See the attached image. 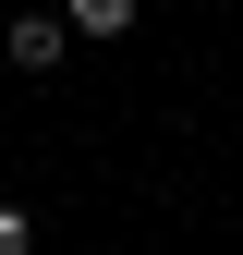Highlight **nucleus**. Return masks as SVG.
<instances>
[{
    "label": "nucleus",
    "instance_id": "3",
    "mask_svg": "<svg viewBox=\"0 0 243 255\" xmlns=\"http://www.w3.org/2000/svg\"><path fill=\"white\" fill-rule=\"evenodd\" d=\"M0 255H37V219L24 207H0Z\"/></svg>",
    "mask_w": 243,
    "mask_h": 255
},
{
    "label": "nucleus",
    "instance_id": "1",
    "mask_svg": "<svg viewBox=\"0 0 243 255\" xmlns=\"http://www.w3.org/2000/svg\"><path fill=\"white\" fill-rule=\"evenodd\" d=\"M0 61H12V73H61V61H73V24L61 12H12L0 24Z\"/></svg>",
    "mask_w": 243,
    "mask_h": 255
},
{
    "label": "nucleus",
    "instance_id": "2",
    "mask_svg": "<svg viewBox=\"0 0 243 255\" xmlns=\"http://www.w3.org/2000/svg\"><path fill=\"white\" fill-rule=\"evenodd\" d=\"M134 12H146V0H61V24H73L85 49H110V37H134Z\"/></svg>",
    "mask_w": 243,
    "mask_h": 255
}]
</instances>
